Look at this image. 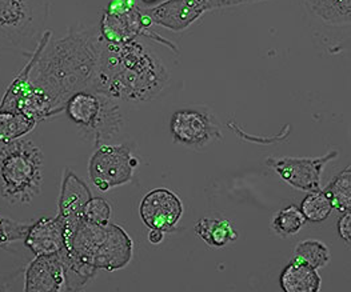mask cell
<instances>
[{"label":"cell","mask_w":351,"mask_h":292,"mask_svg":"<svg viewBox=\"0 0 351 292\" xmlns=\"http://www.w3.org/2000/svg\"><path fill=\"white\" fill-rule=\"evenodd\" d=\"M338 234L339 236L346 242L350 244L351 242V214L349 212H343V215L338 220Z\"/></svg>","instance_id":"obj_27"},{"label":"cell","mask_w":351,"mask_h":292,"mask_svg":"<svg viewBox=\"0 0 351 292\" xmlns=\"http://www.w3.org/2000/svg\"><path fill=\"white\" fill-rule=\"evenodd\" d=\"M332 208L341 212H349L351 208V167L337 175L324 190Z\"/></svg>","instance_id":"obj_21"},{"label":"cell","mask_w":351,"mask_h":292,"mask_svg":"<svg viewBox=\"0 0 351 292\" xmlns=\"http://www.w3.org/2000/svg\"><path fill=\"white\" fill-rule=\"evenodd\" d=\"M141 218L150 230L173 231L183 215V204L178 195L167 188L152 190L142 199Z\"/></svg>","instance_id":"obj_11"},{"label":"cell","mask_w":351,"mask_h":292,"mask_svg":"<svg viewBox=\"0 0 351 292\" xmlns=\"http://www.w3.org/2000/svg\"><path fill=\"white\" fill-rule=\"evenodd\" d=\"M300 208L306 221H311V223L325 221L330 217L331 211L334 210L328 197L321 190L307 195L302 200Z\"/></svg>","instance_id":"obj_23"},{"label":"cell","mask_w":351,"mask_h":292,"mask_svg":"<svg viewBox=\"0 0 351 292\" xmlns=\"http://www.w3.org/2000/svg\"><path fill=\"white\" fill-rule=\"evenodd\" d=\"M195 234L213 248H223L238 238L234 223L218 218H202L195 223Z\"/></svg>","instance_id":"obj_19"},{"label":"cell","mask_w":351,"mask_h":292,"mask_svg":"<svg viewBox=\"0 0 351 292\" xmlns=\"http://www.w3.org/2000/svg\"><path fill=\"white\" fill-rule=\"evenodd\" d=\"M143 3H146V4H155V3H158V1H160V0H142Z\"/></svg>","instance_id":"obj_29"},{"label":"cell","mask_w":351,"mask_h":292,"mask_svg":"<svg viewBox=\"0 0 351 292\" xmlns=\"http://www.w3.org/2000/svg\"><path fill=\"white\" fill-rule=\"evenodd\" d=\"M29 226L0 217V245L25 241Z\"/></svg>","instance_id":"obj_26"},{"label":"cell","mask_w":351,"mask_h":292,"mask_svg":"<svg viewBox=\"0 0 351 292\" xmlns=\"http://www.w3.org/2000/svg\"><path fill=\"white\" fill-rule=\"evenodd\" d=\"M279 282L285 292H318L322 283L315 268L293 260L282 271Z\"/></svg>","instance_id":"obj_16"},{"label":"cell","mask_w":351,"mask_h":292,"mask_svg":"<svg viewBox=\"0 0 351 292\" xmlns=\"http://www.w3.org/2000/svg\"><path fill=\"white\" fill-rule=\"evenodd\" d=\"M306 219L298 206H289L280 210L273 220V230L279 236H290L297 234L304 226Z\"/></svg>","instance_id":"obj_24"},{"label":"cell","mask_w":351,"mask_h":292,"mask_svg":"<svg viewBox=\"0 0 351 292\" xmlns=\"http://www.w3.org/2000/svg\"><path fill=\"white\" fill-rule=\"evenodd\" d=\"M42 165L40 148L29 141L0 147V197L11 206L29 204L42 190Z\"/></svg>","instance_id":"obj_4"},{"label":"cell","mask_w":351,"mask_h":292,"mask_svg":"<svg viewBox=\"0 0 351 292\" xmlns=\"http://www.w3.org/2000/svg\"><path fill=\"white\" fill-rule=\"evenodd\" d=\"M169 79V70L159 56L136 39L125 45L101 40L91 91L110 99L149 101L165 90Z\"/></svg>","instance_id":"obj_2"},{"label":"cell","mask_w":351,"mask_h":292,"mask_svg":"<svg viewBox=\"0 0 351 292\" xmlns=\"http://www.w3.org/2000/svg\"><path fill=\"white\" fill-rule=\"evenodd\" d=\"M304 8L327 25H349L351 0H302Z\"/></svg>","instance_id":"obj_17"},{"label":"cell","mask_w":351,"mask_h":292,"mask_svg":"<svg viewBox=\"0 0 351 292\" xmlns=\"http://www.w3.org/2000/svg\"><path fill=\"white\" fill-rule=\"evenodd\" d=\"M51 31H46L43 34V36L40 38V40L38 42V46L34 51L29 62L27 63L25 69L21 71V73L15 77V80L11 83L10 88L7 90L5 95L3 97L1 103H0V111H14L16 112V103L19 100V97H22V94L25 93V88L28 87L29 83V76H31V71L34 69V66L36 64L40 53L43 52V49H46V46L50 42Z\"/></svg>","instance_id":"obj_18"},{"label":"cell","mask_w":351,"mask_h":292,"mask_svg":"<svg viewBox=\"0 0 351 292\" xmlns=\"http://www.w3.org/2000/svg\"><path fill=\"white\" fill-rule=\"evenodd\" d=\"M25 292L66 291V271L60 251L36 256L25 271Z\"/></svg>","instance_id":"obj_13"},{"label":"cell","mask_w":351,"mask_h":292,"mask_svg":"<svg viewBox=\"0 0 351 292\" xmlns=\"http://www.w3.org/2000/svg\"><path fill=\"white\" fill-rule=\"evenodd\" d=\"M150 18L142 11L135 0H110L101 15L99 35L110 45H125L138 36H146L178 52L170 40L150 31Z\"/></svg>","instance_id":"obj_6"},{"label":"cell","mask_w":351,"mask_h":292,"mask_svg":"<svg viewBox=\"0 0 351 292\" xmlns=\"http://www.w3.org/2000/svg\"><path fill=\"white\" fill-rule=\"evenodd\" d=\"M261 1L269 0H166L146 10L145 14L150 18L152 25L182 32L201 19L206 12Z\"/></svg>","instance_id":"obj_7"},{"label":"cell","mask_w":351,"mask_h":292,"mask_svg":"<svg viewBox=\"0 0 351 292\" xmlns=\"http://www.w3.org/2000/svg\"><path fill=\"white\" fill-rule=\"evenodd\" d=\"M93 197L88 186L77 178L71 170L64 171L62 193L59 199V215L64 227L66 247L71 242V238L83 220V210L87 202Z\"/></svg>","instance_id":"obj_12"},{"label":"cell","mask_w":351,"mask_h":292,"mask_svg":"<svg viewBox=\"0 0 351 292\" xmlns=\"http://www.w3.org/2000/svg\"><path fill=\"white\" fill-rule=\"evenodd\" d=\"M49 0H0V49H27L40 40Z\"/></svg>","instance_id":"obj_5"},{"label":"cell","mask_w":351,"mask_h":292,"mask_svg":"<svg viewBox=\"0 0 351 292\" xmlns=\"http://www.w3.org/2000/svg\"><path fill=\"white\" fill-rule=\"evenodd\" d=\"M66 248L95 269L118 271L131 262L134 242L118 224L110 221L95 224L82 220Z\"/></svg>","instance_id":"obj_3"},{"label":"cell","mask_w":351,"mask_h":292,"mask_svg":"<svg viewBox=\"0 0 351 292\" xmlns=\"http://www.w3.org/2000/svg\"><path fill=\"white\" fill-rule=\"evenodd\" d=\"M171 135L176 143L201 148L221 136L219 125L207 111L183 108L176 111L170 123Z\"/></svg>","instance_id":"obj_10"},{"label":"cell","mask_w":351,"mask_h":292,"mask_svg":"<svg viewBox=\"0 0 351 292\" xmlns=\"http://www.w3.org/2000/svg\"><path fill=\"white\" fill-rule=\"evenodd\" d=\"M291 260L304 263L307 266L318 269L325 267L330 262V251L326 244L319 241L308 239L297 244Z\"/></svg>","instance_id":"obj_22"},{"label":"cell","mask_w":351,"mask_h":292,"mask_svg":"<svg viewBox=\"0 0 351 292\" xmlns=\"http://www.w3.org/2000/svg\"><path fill=\"white\" fill-rule=\"evenodd\" d=\"M338 156V151L332 149L319 158H267L266 163L291 187L314 193L321 190V175L328 162Z\"/></svg>","instance_id":"obj_9"},{"label":"cell","mask_w":351,"mask_h":292,"mask_svg":"<svg viewBox=\"0 0 351 292\" xmlns=\"http://www.w3.org/2000/svg\"><path fill=\"white\" fill-rule=\"evenodd\" d=\"M111 206L103 197H91L84 210H83V220L95 224H106L111 219Z\"/></svg>","instance_id":"obj_25"},{"label":"cell","mask_w":351,"mask_h":292,"mask_svg":"<svg viewBox=\"0 0 351 292\" xmlns=\"http://www.w3.org/2000/svg\"><path fill=\"white\" fill-rule=\"evenodd\" d=\"M139 162L125 146L101 145L90 160V178L101 193L128 183Z\"/></svg>","instance_id":"obj_8"},{"label":"cell","mask_w":351,"mask_h":292,"mask_svg":"<svg viewBox=\"0 0 351 292\" xmlns=\"http://www.w3.org/2000/svg\"><path fill=\"white\" fill-rule=\"evenodd\" d=\"M36 122L25 114L14 111H0V142L7 145L23 138L31 132Z\"/></svg>","instance_id":"obj_20"},{"label":"cell","mask_w":351,"mask_h":292,"mask_svg":"<svg viewBox=\"0 0 351 292\" xmlns=\"http://www.w3.org/2000/svg\"><path fill=\"white\" fill-rule=\"evenodd\" d=\"M25 244L35 256L52 255L66 248L64 227L62 220L56 218H42L29 226L25 235Z\"/></svg>","instance_id":"obj_14"},{"label":"cell","mask_w":351,"mask_h":292,"mask_svg":"<svg viewBox=\"0 0 351 292\" xmlns=\"http://www.w3.org/2000/svg\"><path fill=\"white\" fill-rule=\"evenodd\" d=\"M103 108V97L93 91H79L66 101L67 117L82 128L93 130Z\"/></svg>","instance_id":"obj_15"},{"label":"cell","mask_w":351,"mask_h":292,"mask_svg":"<svg viewBox=\"0 0 351 292\" xmlns=\"http://www.w3.org/2000/svg\"><path fill=\"white\" fill-rule=\"evenodd\" d=\"M101 49L99 31H76L49 42L31 71L29 84L40 88L60 112L74 94L91 90Z\"/></svg>","instance_id":"obj_1"},{"label":"cell","mask_w":351,"mask_h":292,"mask_svg":"<svg viewBox=\"0 0 351 292\" xmlns=\"http://www.w3.org/2000/svg\"><path fill=\"white\" fill-rule=\"evenodd\" d=\"M165 239V232L162 230H151L149 234V242L151 244H159L163 242Z\"/></svg>","instance_id":"obj_28"}]
</instances>
